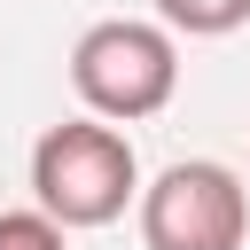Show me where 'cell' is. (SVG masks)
<instances>
[{"label":"cell","instance_id":"5","mask_svg":"<svg viewBox=\"0 0 250 250\" xmlns=\"http://www.w3.org/2000/svg\"><path fill=\"white\" fill-rule=\"evenodd\" d=\"M0 250H62V219H47V211H0Z\"/></svg>","mask_w":250,"mask_h":250},{"label":"cell","instance_id":"2","mask_svg":"<svg viewBox=\"0 0 250 250\" xmlns=\"http://www.w3.org/2000/svg\"><path fill=\"white\" fill-rule=\"evenodd\" d=\"M70 86L94 117L109 125H133V117H156L172 94H180V47H172V23H141V16H102L78 31L70 47Z\"/></svg>","mask_w":250,"mask_h":250},{"label":"cell","instance_id":"1","mask_svg":"<svg viewBox=\"0 0 250 250\" xmlns=\"http://www.w3.org/2000/svg\"><path fill=\"white\" fill-rule=\"evenodd\" d=\"M31 195L62 227H109L141 195V156L109 117H62L31 141Z\"/></svg>","mask_w":250,"mask_h":250},{"label":"cell","instance_id":"3","mask_svg":"<svg viewBox=\"0 0 250 250\" xmlns=\"http://www.w3.org/2000/svg\"><path fill=\"white\" fill-rule=\"evenodd\" d=\"M242 234H250V195L211 156L164 164L141 188V242L148 250H242Z\"/></svg>","mask_w":250,"mask_h":250},{"label":"cell","instance_id":"4","mask_svg":"<svg viewBox=\"0 0 250 250\" xmlns=\"http://www.w3.org/2000/svg\"><path fill=\"white\" fill-rule=\"evenodd\" d=\"M156 16L188 39H227V31L250 23V0H156Z\"/></svg>","mask_w":250,"mask_h":250}]
</instances>
